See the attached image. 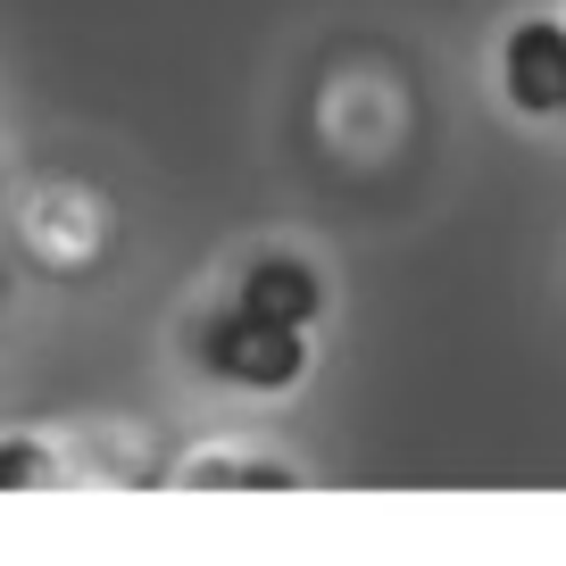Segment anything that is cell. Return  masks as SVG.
Listing matches in <instances>:
<instances>
[{"instance_id":"obj_4","label":"cell","mask_w":566,"mask_h":566,"mask_svg":"<svg viewBox=\"0 0 566 566\" xmlns=\"http://www.w3.org/2000/svg\"><path fill=\"white\" fill-rule=\"evenodd\" d=\"M59 459L42 442H0V492H51Z\"/></svg>"},{"instance_id":"obj_2","label":"cell","mask_w":566,"mask_h":566,"mask_svg":"<svg viewBox=\"0 0 566 566\" xmlns=\"http://www.w3.org/2000/svg\"><path fill=\"white\" fill-rule=\"evenodd\" d=\"M500 84H509L516 117H566V25L525 18L500 42Z\"/></svg>"},{"instance_id":"obj_3","label":"cell","mask_w":566,"mask_h":566,"mask_svg":"<svg viewBox=\"0 0 566 566\" xmlns=\"http://www.w3.org/2000/svg\"><path fill=\"white\" fill-rule=\"evenodd\" d=\"M242 308L250 317H275V325H317V308H325V283H317V266H301V259H259L242 275Z\"/></svg>"},{"instance_id":"obj_1","label":"cell","mask_w":566,"mask_h":566,"mask_svg":"<svg viewBox=\"0 0 566 566\" xmlns=\"http://www.w3.org/2000/svg\"><path fill=\"white\" fill-rule=\"evenodd\" d=\"M200 367L242 384V391H292L308 375V334L301 325H275V317H250V308L233 301V308H217V317L200 325Z\"/></svg>"}]
</instances>
